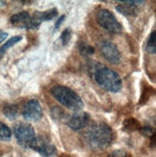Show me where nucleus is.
I'll return each mask as SVG.
<instances>
[{
    "label": "nucleus",
    "instance_id": "obj_10",
    "mask_svg": "<svg viewBox=\"0 0 156 157\" xmlns=\"http://www.w3.org/2000/svg\"><path fill=\"white\" fill-rule=\"evenodd\" d=\"M90 115L86 112H76L67 121V125L72 130H80L88 125L90 121Z\"/></svg>",
    "mask_w": 156,
    "mask_h": 157
},
{
    "label": "nucleus",
    "instance_id": "obj_15",
    "mask_svg": "<svg viewBox=\"0 0 156 157\" xmlns=\"http://www.w3.org/2000/svg\"><path fill=\"white\" fill-rule=\"evenodd\" d=\"M124 127L125 130H127V131H134V130H140L142 126H141L140 122L137 120H135V119H127L124 121Z\"/></svg>",
    "mask_w": 156,
    "mask_h": 157
},
{
    "label": "nucleus",
    "instance_id": "obj_12",
    "mask_svg": "<svg viewBox=\"0 0 156 157\" xmlns=\"http://www.w3.org/2000/svg\"><path fill=\"white\" fill-rule=\"evenodd\" d=\"M21 40H22L21 36H15V37H13L10 40H7V42L1 47H0V60L3 58V56L5 55V53L8 51L9 48H11V47H13L15 44L19 43Z\"/></svg>",
    "mask_w": 156,
    "mask_h": 157
},
{
    "label": "nucleus",
    "instance_id": "obj_13",
    "mask_svg": "<svg viewBox=\"0 0 156 157\" xmlns=\"http://www.w3.org/2000/svg\"><path fill=\"white\" fill-rule=\"evenodd\" d=\"M121 3H124V1H120ZM116 9L124 16H135L137 13V9L136 6H132L130 4H124V5H119L116 7Z\"/></svg>",
    "mask_w": 156,
    "mask_h": 157
},
{
    "label": "nucleus",
    "instance_id": "obj_5",
    "mask_svg": "<svg viewBox=\"0 0 156 157\" xmlns=\"http://www.w3.org/2000/svg\"><path fill=\"white\" fill-rule=\"evenodd\" d=\"M97 21L106 31L120 34L123 31V25L115 17V15L107 9H101L97 13Z\"/></svg>",
    "mask_w": 156,
    "mask_h": 157
},
{
    "label": "nucleus",
    "instance_id": "obj_14",
    "mask_svg": "<svg viewBox=\"0 0 156 157\" xmlns=\"http://www.w3.org/2000/svg\"><path fill=\"white\" fill-rule=\"evenodd\" d=\"M3 114L6 118L13 121L16 120L18 116V107L15 104H8L3 108Z\"/></svg>",
    "mask_w": 156,
    "mask_h": 157
},
{
    "label": "nucleus",
    "instance_id": "obj_11",
    "mask_svg": "<svg viewBox=\"0 0 156 157\" xmlns=\"http://www.w3.org/2000/svg\"><path fill=\"white\" fill-rule=\"evenodd\" d=\"M33 16L40 23H42L43 21H48V20H51L53 18L57 17L58 10L56 8H52V9L46 10L44 12H35V13H34Z\"/></svg>",
    "mask_w": 156,
    "mask_h": 157
},
{
    "label": "nucleus",
    "instance_id": "obj_19",
    "mask_svg": "<svg viewBox=\"0 0 156 157\" xmlns=\"http://www.w3.org/2000/svg\"><path fill=\"white\" fill-rule=\"evenodd\" d=\"M50 115L55 121H63L66 117L65 111L60 107H53L50 110Z\"/></svg>",
    "mask_w": 156,
    "mask_h": 157
},
{
    "label": "nucleus",
    "instance_id": "obj_17",
    "mask_svg": "<svg viewBox=\"0 0 156 157\" xmlns=\"http://www.w3.org/2000/svg\"><path fill=\"white\" fill-rule=\"evenodd\" d=\"M146 50L150 54H155L156 52V33L152 31L146 43Z\"/></svg>",
    "mask_w": 156,
    "mask_h": 157
},
{
    "label": "nucleus",
    "instance_id": "obj_24",
    "mask_svg": "<svg viewBox=\"0 0 156 157\" xmlns=\"http://www.w3.org/2000/svg\"><path fill=\"white\" fill-rule=\"evenodd\" d=\"M7 37H8V33L0 29V44L3 43L4 40H6V38H7Z\"/></svg>",
    "mask_w": 156,
    "mask_h": 157
},
{
    "label": "nucleus",
    "instance_id": "obj_20",
    "mask_svg": "<svg viewBox=\"0 0 156 157\" xmlns=\"http://www.w3.org/2000/svg\"><path fill=\"white\" fill-rule=\"evenodd\" d=\"M71 35H72V32H71V29L70 28H67L62 32V34H61V36H60V40L63 45H67L70 43V40L71 39Z\"/></svg>",
    "mask_w": 156,
    "mask_h": 157
},
{
    "label": "nucleus",
    "instance_id": "obj_4",
    "mask_svg": "<svg viewBox=\"0 0 156 157\" xmlns=\"http://www.w3.org/2000/svg\"><path fill=\"white\" fill-rule=\"evenodd\" d=\"M13 134H15L18 144L25 148H30L37 137L33 126L27 122H18L15 124Z\"/></svg>",
    "mask_w": 156,
    "mask_h": 157
},
{
    "label": "nucleus",
    "instance_id": "obj_8",
    "mask_svg": "<svg viewBox=\"0 0 156 157\" xmlns=\"http://www.w3.org/2000/svg\"><path fill=\"white\" fill-rule=\"evenodd\" d=\"M43 157H51L56 154V147L52 143L43 137H36L31 147Z\"/></svg>",
    "mask_w": 156,
    "mask_h": 157
},
{
    "label": "nucleus",
    "instance_id": "obj_23",
    "mask_svg": "<svg viewBox=\"0 0 156 157\" xmlns=\"http://www.w3.org/2000/svg\"><path fill=\"white\" fill-rule=\"evenodd\" d=\"M65 18H66V16H65V15H62V16H61V17L57 19V21H56V23H55V30H57V29L59 28V27L61 26V24H62V23L64 22Z\"/></svg>",
    "mask_w": 156,
    "mask_h": 157
},
{
    "label": "nucleus",
    "instance_id": "obj_21",
    "mask_svg": "<svg viewBox=\"0 0 156 157\" xmlns=\"http://www.w3.org/2000/svg\"><path fill=\"white\" fill-rule=\"evenodd\" d=\"M128 156H129V154L124 149H117V151H113L112 153L108 155V157H128Z\"/></svg>",
    "mask_w": 156,
    "mask_h": 157
},
{
    "label": "nucleus",
    "instance_id": "obj_7",
    "mask_svg": "<svg viewBox=\"0 0 156 157\" xmlns=\"http://www.w3.org/2000/svg\"><path fill=\"white\" fill-rule=\"evenodd\" d=\"M100 52L110 64L118 65L120 63L121 55L117 45L111 42H103L100 44Z\"/></svg>",
    "mask_w": 156,
    "mask_h": 157
},
{
    "label": "nucleus",
    "instance_id": "obj_18",
    "mask_svg": "<svg viewBox=\"0 0 156 157\" xmlns=\"http://www.w3.org/2000/svg\"><path fill=\"white\" fill-rule=\"evenodd\" d=\"M78 49H79V52L81 55H84V56H90L94 53V47H93L92 45H89V44H86L84 43L79 44Z\"/></svg>",
    "mask_w": 156,
    "mask_h": 157
},
{
    "label": "nucleus",
    "instance_id": "obj_1",
    "mask_svg": "<svg viewBox=\"0 0 156 157\" xmlns=\"http://www.w3.org/2000/svg\"><path fill=\"white\" fill-rule=\"evenodd\" d=\"M114 140V131L105 122L93 125L85 134L87 145L93 151H102L109 147Z\"/></svg>",
    "mask_w": 156,
    "mask_h": 157
},
{
    "label": "nucleus",
    "instance_id": "obj_25",
    "mask_svg": "<svg viewBox=\"0 0 156 157\" xmlns=\"http://www.w3.org/2000/svg\"><path fill=\"white\" fill-rule=\"evenodd\" d=\"M5 5H6L5 1H0V8H1V7H4Z\"/></svg>",
    "mask_w": 156,
    "mask_h": 157
},
{
    "label": "nucleus",
    "instance_id": "obj_9",
    "mask_svg": "<svg viewBox=\"0 0 156 157\" xmlns=\"http://www.w3.org/2000/svg\"><path fill=\"white\" fill-rule=\"evenodd\" d=\"M23 118L27 121H38L43 117V110L40 102L37 99H31L26 102L22 111Z\"/></svg>",
    "mask_w": 156,
    "mask_h": 157
},
{
    "label": "nucleus",
    "instance_id": "obj_2",
    "mask_svg": "<svg viewBox=\"0 0 156 157\" xmlns=\"http://www.w3.org/2000/svg\"><path fill=\"white\" fill-rule=\"evenodd\" d=\"M50 94L52 97L58 100L67 109L75 112H79L83 109L84 103L79 95L71 89L66 86H54L51 88Z\"/></svg>",
    "mask_w": 156,
    "mask_h": 157
},
{
    "label": "nucleus",
    "instance_id": "obj_22",
    "mask_svg": "<svg viewBox=\"0 0 156 157\" xmlns=\"http://www.w3.org/2000/svg\"><path fill=\"white\" fill-rule=\"evenodd\" d=\"M140 131L143 135H146V136H151V134H153V129L150 126L141 127Z\"/></svg>",
    "mask_w": 156,
    "mask_h": 157
},
{
    "label": "nucleus",
    "instance_id": "obj_6",
    "mask_svg": "<svg viewBox=\"0 0 156 157\" xmlns=\"http://www.w3.org/2000/svg\"><path fill=\"white\" fill-rule=\"evenodd\" d=\"M10 21L17 28L21 29H35L40 25V23L34 17V16H31L27 12L15 13L11 17Z\"/></svg>",
    "mask_w": 156,
    "mask_h": 157
},
{
    "label": "nucleus",
    "instance_id": "obj_16",
    "mask_svg": "<svg viewBox=\"0 0 156 157\" xmlns=\"http://www.w3.org/2000/svg\"><path fill=\"white\" fill-rule=\"evenodd\" d=\"M12 138V131L8 125L4 122L0 121V140L1 141H9Z\"/></svg>",
    "mask_w": 156,
    "mask_h": 157
},
{
    "label": "nucleus",
    "instance_id": "obj_3",
    "mask_svg": "<svg viewBox=\"0 0 156 157\" xmlns=\"http://www.w3.org/2000/svg\"><path fill=\"white\" fill-rule=\"evenodd\" d=\"M97 83L102 87L104 90L111 93H118L123 88V81L119 74L109 69V67H100L96 72Z\"/></svg>",
    "mask_w": 156,
    "mask_h": 157
}]
</instances>
